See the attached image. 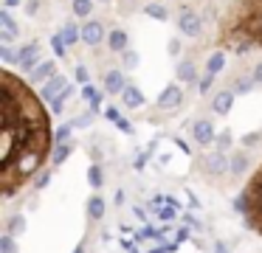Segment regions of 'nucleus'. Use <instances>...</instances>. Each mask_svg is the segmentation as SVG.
<instances>
[{
	"label": "nucleus",
	"mask_w": 262,
	"mask_h": 253,
	"mask_svg": "<svg viewBox=\"0 0 262 253\" xmlns=\"http://www.w3.org/2000/svg\"><path fill=\"white\" fill-rule=\"evenodd\" d=\"M3 200H12L51 157V118L23 79L3 71Z\"/></svg>",
	"instance_id": "obj_1"
},
{
	"label": "nucleus",
	"mask_w": 262,
	"mask_h": 253,
	"mask_svg": "<svg viewBox=\"0 0 262 253\" xmlns=\"http://www.w3.org/2000/svg\"><path fill=\"white\" fill-rule=\"evenodd\" d=\"M178 31L186 34V37H198L203 31V17L192 9H181V14H178Z\"/></svg>",
	"instance_id": "obj_2"
},
{
	"label": "nucleus",
	"mask_w": 262,
	"mask_h": 253,
	"mask_svg": "<svg viewBox=\"0 0 262 253\" xmlns=\"http://www.w3.org/2000/svg\"><path fill=\"white\" fill-rule=\"evenodd\" d=\"M40 62H42V51L37 42H26L23 48L17 51V65L23 67V73H31Z\"/></svg>",
	"instance_id": "obj_3"
},
{
	"label": "nucleus",
	"mask_w": 262,
	"mask_h": 253,
	"mask_svg": "<svg viewBox=\"0 0 262 253\" xmlns=\"http://www.w3.org/2000/svg\"><path fill=\"white\" fill-rule=\"evenodd\" d=\"M181 101H183V87L181 84H166L164 90H161V96H158V110H175V107H181Z\"/></svg>",
	"instance_id": "obj_4"
},
{
	"label": "nucleus",
	"mask_w": 262,
	"mask_h": 253,
	"mask_svg": "<svg viewBox=\"0 0 262 253\" xmlns=\"http://www.w3.org/2000/svg\"><path fill=\"white\" fill-rule=\"evenodd\" d=\"M203 166H206V174H211V177H220V174H226L228 169H231V160L226 157V152H209L206 155V160H203Z\"/></svg>",
	"instance_id": "obj_5"
},
{
	"label": "nucleus",
	"mask_w": 262,
	"mask_h": 253,
	"mask_svg": "<svg viewBox=\"0 0 262 253\" xmlns=\"http://www.w3.org/2000/svg\"><path fill=\"white\" fill-rule=\"evenodd\" d=\"M192 138L198 141L200 146L214 144V141H217V132H214V127H211L209 118H198V121H192Z\"/></svg>",
	"instance_id": "obj_6"
},
{
	"label": "nucleus",
	"mask_w": 262,
	"mask_h": 253,
	"mask_svg": "<svg viewBox=\"0 0 262 253\" xmlns=\"http://www.w3.org/2000/svg\"><path fill=\"white\" fill-rule=\"evenodd\" d=\"M82 42L85 45H99V42H107V31H104V26L99 20H88L85 26H82Z\"/></svg>",
	"instance_id": "obj_7"
},
{
	"label": "nucleus",
	"mask_w": 262,
	"mask_h": 253,
	"mask_svg": "<svg viewBox=\"0 0 262 253\" xmlns=\"http://www.w3.org/2000/svg\"><path fill=\"white\" fill-rule=\"evenodd\" d=\"M54 76H57V62L42 59L40 65H37L34 71L29 73V82H31V84H46V82H51Z\"/></svg>",
	"instance_id": "obj_8"
},
{
	"label": "nucleus",
	"mask_w": 262,
	"mask_h": 253,
	"mask_svg": "<svg viewBox=\"0 0 262 253\" xmlns=\"http://www.w3.org/2000/svg\"><path fill=\"white\" fill-rule=\"evenodd\" d=\"M65 87H71L68 76H59V73H57V76H54L51 82H46V84H42V93H40V96H42V101H48V104H51V101L57 99V96L62 93Z\"/></svg>",
	"instance_id": "obj_9"
},
{
	"label": "nucleus",
	"mask_w": 262,
	"mask_h": 253,
	"mask_svg": "<svg viewBox=\"0 0 262 253\" xmlns=\"http://www.w3.org/2000/svg\"><path fill=\"white\" fill-rule=\"evenodd\" d=\"M124 87H127V79H124L121 71H107L104 73V93L119 96V93H124Z\"/></svg>",
	"instance_id": "obj_10"
},
{
	"label": "nucleus",
	"mask_w": 262,
	"mask_h": 253,
	"mask_svg": "<svg viewBox=\"0 0 262 253\" xmlns=\"http://www.w3.org/2000/svg\"><path fill=\"white\" fill-rule=\"evenodd\" d=\"M121 101H124V107H127V110H138V107H144V104H147L144 93L136 87V84H130V82H127L124 93H121Z\"/></svg>",
	"instance_id": "obj_11"
},
{
	"label": "nucleus",
	"mask_w": 262,
	"mask_h": 253,
	"mask_svg": "<svg viewBox=\"0 0 262 253\" xmlns=\"http://www.w3.org/2000/svg\"><path fill=\"white\" fill-rule=\"evenodd\" d=\"M231 104H234V90H220V93H214V99H211V110H214L217 116H228Z\"/></svg>",
	"instance_id": "obj_12"
},
{
	"label": "nucleus",
	"mask_w": 262,
	"mask_h": 253,
	"mask_svg": "<svg viewBox=\"0 0 262 253\" xmlns=\"http://www.w3.org/2000/svg\"><path fill=\"white\" fill-rule=\"evenodd\" d=\"M127 42H130V37H127L124 28H113V31L107 34V48L113 51V54H124Z\"/></svg>",
	"instance_id": "obj_13"
},
{
	"label": "nucleus",
	"mask_w": 262,
	"mask_h": 253,
	"mask_svg": "<svg viewBox=\"0 0 262 253\" xmlns=\"http://www.w3.org/2000/svg\"><path fill=\"white\" fill-rule=\"evenodd\" d=\"M175 76L181 79V84H189V82H194L198 79V71H194V62H189V59H181L175 65Z\"/></svg>",
	"instance_id": "obj_14"
},
{
	"label": "nucleus",
	"mask_w": 262,
	"mask_h": 253,
	"mask_svg": "<svg viewBox=\"0 0 262 253\" xmlns=\"http://www.w3.org/2000/svg\"><path fill=\"white\" fill-rule=\"evenodd\" d=\"M104 211H107V202H104L102 194H93L91 200H88V217L91 219H102Z\"/></svg>",
	"instance_id": "obj_15"
},
{
	"label": "nucleus",
	"mask_w": 262,
	"mask_h": 253,
	"mask_svg": "<svg viewBox=\"0 0 262 253\" xmlns=\"http://www.w3.org/2000/svg\"><path fill=\"white\" fill-rule=\"evenodd\" d=\"M226 67V51H214V54L206 59V73H211V76H217V73Z\"/></svg>",
	"instance_id": "obj_16"
},
{
	"label": "nucleus",
	"mask_w": 262,
	"mask_h": 253,
	"mask_svg": "<svg viewBox=\"0 0 262 253\" xmlns=\"http://www.w3.org/2000/svg\"><path fill=\"white\" fill-rule=\"evenodd\" d=\"M248 172V152H234L231 157V174L234 177H243Z\"/></svg>",
	"instance_id": "obj_17"
},
{
	"label": "nucleus",
	"mask_w": 262,
	"mask_h": 253,
	"mask_svg": "<svg viewBox=\"0 0 262 253\" xmlns=\"http://www.w3.org/2000/svg\"><path fill=\"white\" fill-rule=\"evenodd\" d=\"M6 234H12V236L26 234V217L23 214H14V217L6 219Z\"/></svg>",
	"instance_id": "obj_18"
},
{
	"label": "nucleus",
	"mask_w": 262,
	"mask_h": 253,
	"mask_svg": "<svg viewBox=\"0 0 262 253\" xmlns=\"http://www.w3.org/2000/svg\"><path fill=\"white\" fill-rule=\"evenodd\" d=\"M82 96H85V101H91V110H93V112H96L99 107H102V93H99V90L93 87L91 82H88L85 87H82Z\"/></svg>",
	"instance_id": "obj_19"
},
{
	"label": "nucleus",
	"mask_w": 262,
	"mask_h": 253,
	"mask_svg": "<svg viewBox=\"0 0 262 253\" xmlns=\"http://www.w3.org/2000/svg\"><path fill=\"white\" fill-rule=\"evenodd\" d=\"M88 183H91L93 186V189H102V186H104V174H102V166H99V163L96 160H93L91 163V169H88Z\"/></svg>",
	"instance_id": "obj_20"
},
{
	"label": "nucleus",
	"mask_w": 262,
	"mask_h": 253,
	"mask_svg": "<svg viewBox=\"0 0 262 253\" xmlns=\"http://www.w3.org/2000/svg\"><path fill=\"white\" fill-rule=\"evenodd\" d=\"M62 37H65V42H68V45H76V42H82V28L76 26V22H65Z\"/></svg>",
	"instance_id": "obj_21"
},
{
	"label": "nucleus",
	"mask_w": 262,
	"mask_h": 253,
	"mask_svg": "<svg viewBox=\"0 0 262 253\" xmlns=\"http://www.w3.org/2000/svg\"><path fill=\"white\" fill-rule=\"evenodd\" d=\"M71 152H74V144H71V141H65V144H57V149L51 152V163H54V166H59V163H62L65 157L71 155Z\"/></svg>",
	"instance_id": "obj_22"
},
{
	"label": "nucleus",
	"mask_w": 262,
	"mask_h": 253,
	"mask_svg": "<svg viewBox=\"0 0 262 253\" xmlns=\"http://www.w3.org/2000/svg\"><path fill=\"white\" fill-rule=\"evenodd\" d=\"M71 96H74V84H71V87H65V90H62V93H59V96H57V99H54V101H51V112H54V116H59V112H62V110H65V101H68V99H71Z\"/></svg>",
	"instance_id": "obj_23"
},
{
	"label": "nucleus",
	"mask_w": 262,
	"mask_h": 253,
	"mask_svg": "<svg viewBox=\"0 0 262 253\" xmlns=\"http://www.w3.org/2000/svg\"><path fill=\"white\" fill-rule=\"evenodd\" d=\"M144 14L161 22V20H166V14H169V11H166V6H161V3H147V6H144Z\"/></svg>",
	"instance_id": "obj_24"
},
{
	"label": "nucleus",
	"mask_w": 262,
	"mask_h": 253,
	"mask_svg": "<svg viewBox=\"0 0 262 253\" xmlns=\"http://www.w3.org/2000/svg\"><path fill=\"white\" fill-rule=\"evenodd\" d=\"M51 48H54V54H57L59 59H65V56H68V48H71V45L65 42L62 34H54V37H51Z\"/></svg>",
	"instance_id": "obj_25"
},
{
	"label": "nucleus",
	"mask_w": 262,
	"mask_h": 253,
	"mask_svg": "<svg viewBox=\"0 0 262 253\" xmlns=\"http://www.w3.org/2000/svg\"><path fill=\"white\" fill-rule=\"evenodd\" d=\"M71 9H74V14H76V17H91V11H93V0H74V3H71Z\"/></svg>",
	"instance_id": "obj_26"
},
{
	"label": "nucleus",
	"mask_w": 262,
	"mask_h": 253,
	"mask_svg": "<svg viewBox=\"0 0 262 253\" xmlns=\"http://www.w3.org/2000/svg\"><path fill=\"white\" fill-rule=\"evenodd\" d=\"M0 26L6 28V31H14V34H20V26H17V20L12 17V11H9V9H3V11H0Z\"/></svg>",
	"instance_id": "obj_27"
},
{
	"label": "nucleus",
	"mask_w": 262,
	"mask_h": 253,
	"mask_svg": "<svg viewBox=\"0 0 262 253\" xmlns=\"http://www.w3.org/2000/svg\"><path fill=\"white\" fill-rule=\"evenodd\" d=\"M71 135H74V121L62 124V127H57V132H54V141L57 144H65V141H71Z\"/></svg>",
	"instance_id": "obj_28"
},
{
	"label": "nucleus",
	"mask_w": 262,
	"mask_h": 253,
	"mask_svg": "<svg viewBox=\"0 0 262 253\" xmlns=\"http://www.w3.org/2000/svg\"><path fill=\"white\" fill-rule=\"evenodd\" d=\"M175 217H178V208H175V205H169V202L158 208V219H161V222H166V225H169Z\"/></svg>",
	"instance_id": "obj_29"
},
{
	"label": "nucleus",
	"mask_w": 262,
	"mask_h": 253,
	"mask_svg": "<svg viewBox=\"0 0 262 253\" xmlns=\"http://www.w3.org/2000/svg\"><path fill=\"white\" fill-rule=\"evenodd\" d=\"M0 253H17V242H14L12 234L0 236Z\"/></svg>",
	"instance_id": "obj_30"
},
{
	"label": "nucleus",
	"mask_w": 262,
	"mask_h": 253,
	"mask_svg": "<svg viewBox=\"0 0 262 253\" xmlns=\"http://www.w3.org/2000/svg\"><path fill=\"white\" fill-rule=\"evenodd\" d=\"M138 62H141V56H138L136 51H124V54H121V65H124L127 71H133V67H138Z\"/></svg>",
	"instance_id": "obj_31"
},
{
	"label": "nucleus",
	"mask_w": 262,
	"mask_h": 253,
	"mask_svg": "<svg viewBox=\"0 0 262 253\" xmlns=\"http://www.w3.org/2000/svg\"><path fill=\"white\" fill-rule=\"evenodd\" d=\"M254 84H256V82H254V76H248V79L243 76V79H237V87H234V93H248V90L254 87Z\"/></svg>",
	"instance_id": "obj_32"
},
{
	"label": "nucleus",
	"mask_w": 262,
	"mask_h": 253,
	"mask_svg": "<svg viewBox=\"0 0 262 253\" xmlns=\"http://www.w3.org/2000/svg\"><path fill=\"white\" fill-rule=\"evenodd\" d=\"M211 84H214V76H211V73H206V76L198 82V90H200V96H206V93H209V90H211Z\"/></svg>",
	"instance_id": "obj_33"
},
{
	"label": "nucleus",
	"mask_w": 262,
	"mask_h": 253,
	"mask_svg": "<svg viewBox=\"0 0 262 253\" xmlns=\"http://www.w3.org/2000/svg\"><path fill=\"white\" fill-rule=\"evenodd\" d=\"M214 144H217V149H220V152H226L228 146H231V132H220Z\"/></svg>",
	"instance_id": "obj_34"
},
{
	"label": "nucleus",
	"mask_w": 262,
	"mask_h": 253,
	"mask_svg": "<svg viewBox=\"0 0 262 253\" xmlns=\"http://www.w3.org/2000/svg\"><path fill=\"white\" fill-rule=\"evenodd\" d=\"M48 183H51V172L46 169V172H40V174H37V180H34V189L40 191V189H46Z\"/></svg>",
	"instance_id": "obj_35"
},
{
	"label": "nucleus",
	"mask_w": 262,
	"mask_h": 253,
	"mask_svg": "<svg viewBox=\"0 0 262 253\" xmlns=\"http://www.w3.org/2000/svg\"><path fill=\"white\" fill-rule=\"evenodd\" d=\"M0 59L6 62V67H9V65H17V56L9 51V45H3V48H0Z\"/></svg>",
	"instance_id": "obj_36"
},
{
	"label": "nucleus",
	"mask_w": 262,
	"mask_h": 253,
	"mask_svg": "<svg viewBox=\"0 0 262 253\" xmlns=\"http://www.w3.org/2000/svg\"><path fill=\"white\" fill-rule=\"evenodd\" d=\"M259 141H262V135H259V132L243 135V146H245V149H248V146H256V144H259Z\"/></svg>",
	"instance_id": "obj_37"
},
{
	"label": "nucleus",
	"mask_w": 262,
	"mask_h": 253,
	"mask_svg": "<svg viewBox=\"0 0 262 253\" xmlns=\"http://www.w3.org/2000/svg\"><path fill=\"white\" fill-rule=\"evenodd\" d=\"M17 37H20V34H14V31H6V28H0V42H3V45H12Z\"/></svg>",
	"instance_id": "obj_38"
},
{
	"label": "nucleus",
	"mask_w": 262,
	"mask_h": 253,
	"mask_svg": "<svg viewBox=\"0 0 262 253\" xmlns=\"http://www.w3.org/2000/svg\"><path fill=\"white\" fill-rule=\"evenodd\" d=\"M76 82H82V84H88V82H91V76H88V67H85V65H79V67H76Z\"/></svg>",
	"instance_id": "obj_39"
},
{
	"label": "nucleus",
	"mask_w": 262,
	"mask_h": 253,
	"mask_svg": "<svg viewBox=\"0 0 262 253\" xmlns=\"http://www.w3.org/2000/svg\"><path fill=\"white\" fill-rule=\"evenodd\" d=\"M104 118H107V121H119L121 118V112H119V107H107V110H104Z\"/></svg>",
	"instance_id": "obj_40"
},
{
	"label": "nucleus",
	"mask_w": 262,
	"mask_h": 253,
	"mask_svg": "<svg viewBox=\"0 0 262 253\" xmlns=\"http://www.w3.org/2000/svg\"><path fill=\"white\" fill-rule=\"evenodd\" d=\"M116 127H119L124 135H133V124L127 121V118H119V121H116Z\"/></svg>",
	"instance_id": "obj_41"
},
{
	"label": "nucleus",
	"mask_w": 262,
	"mask_h": 253,
	"mask_svg": "<svg viewBox=\"0 0 262 253\" xmlns=\"http://www.w3.org/2000/svg\"><path fill=\"white\" fill-rule=\"evenodd\" d=\"M147 155H149V152H138V157L133 160V166H136V169H144V163H147Z\"/></svg>",
	"instance_id": "obj_42"
},
{
	"label": "nucleus",
	"mask_w": 262,
	"mask_h": 253,
	"mask_svg": "<svg viewBox=\"0 0 262 253\" xmlns=\"http://www.w3.org/2000/svg\"><path fill=\"white\" fill-rule=\"evenodd\" d=\"M133 217H136V219H141V222H147V211H144L141 205H133Z\"/></svg>",
	"instance_id": "obj_43"
},
{
	"label": "nucleus",
	"mask_w": 262,
	"mask_h": 253,
	"mask_svg": "<svg viewBox=\"0 0 262 253\" xmlns=\"http://www.w3.org/2000/svg\"><path fill=\"white\" fill-rule=\"evenodd\" d=\"M251 76H254L256 84H262V62H256V65H254V73H251Z\"/></svg>",
	"instance_id": "obj_44"
},
{
	"label": "nucleus",
	"mask_w": 262,
	"mask_h": 253,
	"mask_svg": "<svg viewBox=\"0 0 262 253\" xmlns=\"http://www.w3.org/2000/svg\"><path fill=\"white\" fill-rule=\"evenodd\" d=\"M186 239H189V228H178V234H175V242H181V245H183Z\"/></svg>",
	"instance_id": "obj_45"
},
{
	"label": "nucleus",
	"mask_w": 262,
	"mask_h": 253,
	"mask_svg": "<svg viewBox=\"0 0 262 253\" xmlns=\"http://www.w3.org/2000/svg\"><path fill=\"white\" fill-rule=\"evenodd\" d=\"M183 222H186V225H192V228H200V222H198V219H194V214H183Z\"/></svg>",
	"instance_id": "obj_46"
},
{
	"label": "nucleus",
	"mask_w": 262,
	"mask_h": 253,
	"mask_svg": "<svg viewBox=\"0 0 262 253\" xmlns=\"http://www.w3.org/2000/svg\"><path fill=\"white\" fill-rule=\"evenodd\" d=\"M91 124V116H79V118H74V127H88Z\"/></svg>",
	"instance_id": "obj_47"
},
{
	"label": "nucleus",
	"mask_w": 262,
	"mask_h": 253,
	"mask_svg": "<svg viewBox=\"0 0 262 253\" xmlns=\"http://www.w3.org/2000/svg\"><path fill=\"white\" fill-rule=\"evenodd\" d=\"M37 9H40V3H37V0H31V3H26V14H37Z\"/></svg>",
	"instance_id": "obj_48"
},
{
	"label": "nucleus",
	"mask_w": 262,
	"mask_h": 253,
	"mask_svg": "<svg viewBox=\"0 0 262 253\" xmlns=\"http://www.w3.org/2000/svg\"><path fill=\"white\" fill-rule=\"evenodd\" d=\"M172 141H175V146H178L181 152H189V146H186V141H183V138H172Z\"/></svg>",
	"instance_id": "obj_49"
},
{
	"label": "nucleus",
	"mask_w": 262,
	"mask_h": 253,
	"mask_svg": "<svg viewBox=\"0 0 262 253\" xmlns=\"http://www.w3.org/2000/svg\"><path fill=\"white\" fill-rule=\"evenodd\" d=\"M113 202H116V205H124V191H116V197H113Z\"/></svg>",
	"instance_id": "obj_50"
},
{
	"label": "nucleus",
	"mask_w": 262,
	"mask_h": 253,
	"mask_svg": "<svg viewBox=\"0 0 262 253\" xmlns=\"http://www.w3.org/2000/svg\"><path fill=\"white\" fill-rule=\"evenodd\" d=\"M189 197V205H192V208H200V202H198V197H194V194H186Z\"/></svg>",
	"instance_id": "obj_51"
},
{
	"label": "nucleus",
	"mask_w": 262,
	"mask_h": 253,
	"mask_svg": "<svg viewBox=\"0 0 262 253\" xmlns=\"http://www.w3.org/2000/svg\"><path fill=\"white\" fill-rule=\"evenodd\" d=\"M214 253H228V250H226V245H223V242H214Z\"/></svg>",
	"instance_id": "obj_52"
},
{
	"label": "nucleus",
	"mask_w": 262,
	"mask_h": 253,
	"mask_svg": "<svg viewBox=\"0 0 262 253\" xmlns=\"http://www.w3.org/2000/svg\"><path fill=\"white\" fill-rule=\"evenodd\" d=\"M3 3H6V9H14V6H20L23 0H3Z\"/></svg>",
	"instance_id": "obj_53"
},
{
	"label": "nucleus",
	"mask_w": 262,
	"mask_h": 253,
	"mask_svg": "<svg viewBox=\"0 0 262 253\" xmlns=\"http://www.w3.org/2000/svg\"><path fill=\"white\" fill-rule=\"evenodd\" d=\"M166 202H169V205H175V208H181V200H175V197H169V194H166Z\"/></svg>",
	"instance_id": "obj_54"
},
{
	"label": "nucleus",
	"mask_w": 262,
	"mask_h": 253,
	"mask_svg": "<svg viewBox=\"0 0 262 253\" xmlns=\"http://www.w3.org/2000/svg\"><path fill=\"white\" fill-rule=\"evenodd\" d=\"M169 54H172V56L178 54V39H172V42H169Z\"/></svg>",
	"instance_id": "obj_55"
},
{
	"label": "nucleus",
	"mask_w": 262,
	"mask_h": 253,
	"mask_svg": "<svg viewBox=\"0 0 262 253\" xmlns=\"http://www.w3.org/2000/svg\"><path fill=\"white\" fill-rule=\"evenodd\" d=\"M149 253H169V247H161V245H158V247H152Z\"/></svg>",
	"instance_id": "obj_56"
},
{
	"label": "nucleus",
	"mask_w": 262,
	"mask_h": 253,
	"mask_svg": "<svg viewBox=\"0 0 262 253\" xmlns=\"http://www.w3.org/2000/svg\"><path fill=\"white\" fill-rule=\"evenodd\" d=\"M74 253H85V245H82V242H79V245H76V250Z\"/></svg>",
	"instance_id": "obj_57"
},
{
	"label": "nucleus",
	"mask_w": 262,
	"mask_h": 253,
	"mask_svg": "<svg viewBox=\"0 0 262 253\" xmlns=\"http://www.w3.org/2000/svg\"><path fill=\"white\" fill-rule=\"evenodd\" d=\"M96 3H110V0H96Z\"/></svg>",
	"instance_id": "obj_58"
},
{
	"label": "nucleus",
	"mask_w": 262,
	"mask_h": 253,
	"mask_svg": "<svg viewBox=\"0 0 262 253\" xmlns=\"http://www.w3.org/2000/svg\"><path fill=\"white\" fill-rule=\"evenodd\" d=\"M130 253H138V250H136V247H133V250H130Z\"/></svg>",
	"instance_id": "obj_59"
}]
</instances>
